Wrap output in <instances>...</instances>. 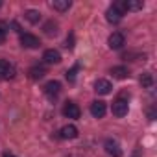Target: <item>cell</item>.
<instances>
[{"label":"cell","instance_id":"obj_1","mask_svg":"<svg viewBox=\"0 0 157 157\" xmlns=\"http://www.w3.org/2000/svg\"><path fill=\"white\" fill-rule=\"evenodd\" d=\"M124 96H126V94H120V96L113 102V107H111L113 115L118 117V118L126 117V115H128V109H129V104H128V100H126Z\"/></svg>","mask_w":157,"mask_h":157},{"label":"cell","instance_id":"obj_2","mask_svg":"<svg viewBox=\"0 0 157 157\" xmlns=\"http://www.w3.org/2000/svg\"><path fill=\"white\" fill-rule=\"evenodd\" d=\"M0 78H2V80H11V78H15V67L10 65V61H6V59H0Z\"/></svg>","mask_w":157,"mask_h":157},{"label":"cell","instance_id":"obj_3","mask_svg":"<svg viewBox=\"0 0 157 157\" xmlns=\"http://www.w3.org/2000/svg\"><path fill=\"white\" fill-rule=\"evenodd\" d=\"M63 115H65L67 118H80L82 111H80V107H78V104L67 102V104L63 105Z\"/></svg>","mask_w":157,"mask_h":157},{"label":"cell","instance_id":"obj_4","mask_svg":"<svg viewBox=\"0 0 157 157\" xmlns=\"http://www.w3.org/2000/svg\"><path fill=\"white\" fill-rule=\"evenodd\" d=\"M124 43H126V39H124V35H122L120 32L111 33V35H109V39H107V44H109V48H111V50H118V48H122V46H124Z\"/></svg>","mask_w":157,"mask_h":157},{"label":"cell","instance_id":"obj_5","mask_svg":"<svg viewBox=\"0 0 157 157\" xmlns=\"http://www.w3.org/2000/svg\"><path fill=\"white\" fill-rule=\"evenodd\" d=\"M21 44L24 48H39L41 46V41H39V37H35L32 33H22L21 35Z\"/></svg>","mask_w":157,"mask_h":157},{"label":"cell","instance_id":"obj_6","mask_svg":"<svg viewBox=\"0 0 157 157\" xmlns=\"http://www.w3.org/2000/svg\"><path fill=\"white\" fill-rule=\"evenodd\" d=\"M118 6L122 11H139V10H142L144 2L142 0H126V2H118Z\"/></svg>","mask_w":157,"mask_h":157},{"label":"cell","instance_id":"obj_7","mask_svg":"<svg viewBox=\"0 0 157 157\" xmlns=\"http://www.w3.org/2000/svg\"><path fill=\"white\" fill-rule=\"evenodd\" d=\"M105 111H107L105 102H102V100H94V102L91 104V115H93L94 118H102V117L105 115Z\"/></svg>","mask_w":157,"mask_h":157},{"label":"cell","instance_id":"obj_8","mask_svg":"<svg viewBox=\"0 0 157 157\" xmlns=\"http://www.w3.org/2000/svg\"><path fill=\"white\" fill-rule=\"evenodd\" d=\"M111 89H113V85H111L109 80H104V78H100V80L94 82V91H96L98 94H109Z\"/></svg>","mask_w":157,"mask_h":157},{"label":"cell","instance_id":"obj_9","mask_svg":"<svg viewBox=\"0 0 157 157\" xmlns=\"http://www.w3.org/2000/svg\"><path fill=\"white\" fill-rule=\"evenodd\" d=\"M122 15H124V13H122V11H120V10L115 6V4H113V6H111L107 11H105V19H107L111 24H117V22H120V21H122Z\"/></svg>","mask_w":157,"mask_h":157},{"label":"cell","instance_id":"obj_10","mask_svg":"<svg viewBox=\"0 0 157 157\" xmlns=\"http://www.w3.org/2000/svg\"><path fill=\"white\" fill-rule=\"evenodd\" d=\"M43 59L46 61V63H61V54L57 52V50H54V48H50V50H44V54H43Z\"/></svg>","mask_w":157,"mask_h":157},{"label":"cell","instance_id":"obj_11","mask_svg":"<svg viewBox=\"0 0 157 157\" xmlns=\"http://www.w3.org/2000/svg\"><path fill=\"white\" fill-rule=\"evenodd\" d=\"M105 151L109 153V155H113V157H122V150H120V146H118V142H115V140H105Z\"/></svg>","mask_w":157,"mask_h":157},{"label":"cell","instance_id":"obj_12","mask_svg":"<svg viewBox=\"0 0 157 157\" xmlns=\"http://www.w3.org/2000/svg\"><path fill=\"white\" fill-rule=\"evenodd\" d=\"M59 133H61L63 139H76V137H78V128H76L74 124H67V126L61 128Z\"/></svg>","mask_w":157,"mask_h":157},{"label":"cell","instance_id":"obj_13","mask_svg":"<svg viewBox=\"0 0 157 157\" xmlns=\"http://www.w3.org/2000/svg\"><path fill=\"white\" fill-rule=\"evenodd\" d=\"M59 91H61V83L56 82V80H52V82H48V83L44 85V93H46L48 96H57Z\"/></svg>","mask_w":157,"mask_h":157},{"label":"cell","instance_id":"obj_14","mask_svg":"<svg viewBox=\"0 0 157 157\" xmlns=\"http://www.w3.org/2000/svg\"><path fill=\"white\" fill-rule=\"evenodd\" d=\"M111 74H113V78H117V80H124V78L129 76V70L126 67H113Z\"/></svg>","mask_w":157,"mask_h":157},{"label":"cell","instance_id":"obj_15","mask_svg":"<svg viewBox=\"0 0 157 157\" xmlns=\"http://www.w3.org/2000/svg\"><path fill=\"white\" fill-rule=\"evenodd\" d=\"M28 74H30L32 80H41V78L46 74V68H44V67H32V68L28 70Z\"/></svg>","mask_w":157,"mask_h":157},{"label":"cell","instance_id":"obj_16","mask_svg":"<svg viewBox=\"0 0 157 157\" xmlns=\"http://www.w3.org/2000/svg\"><path fill=\"white\" fill-rule=\"evenodd\" d=\"M24 19H26L28 22L35 24V22H39V21H41V13H39L37 10H26V13H24Z\"/></svg>","mask_w":157,"mask_h":157},{"label":"cell","instance_id":"obj_17","mask_svg":"<svg viewBox=\"0 0 157 157\" xmlns=\"http://www.w3.org/2000/svg\"><path fill=\"white\" fill-rule=\"evenodd\" d=\"M52 8L57 10V11H67L70 8V0H54L52 2Z\"/></svg>","mask_w":157,"mask_h":157},{"label":"cell","instance_id":"obj_18","mask_svg":"<svg viewBox=\"0 0 157 157\" xmlns=\"http://www.w3.org/2000/svg\"><path fill=\"white\" fill-rule=\"evenodd\" d=\"M140 85L142 87H151L153 85V74L151 72H144V74H140Z\"/></svg>","mask_w":157,"mask_h":157},{"label":"cell","instance_id":"obj_19","mask_svg":"<svg viewBox=\"0 0 157 157\" xmlns=\"http://www.w3.org/2000/svg\"><path fill=\"white\" fill-rule=\"evenodd\" d=\"M44 32H46V35H56L57 33V24L54 21H48L44 24Z\"/></svg>","mask_w":157,"mask_h":157},{"label":"cell","instance_id":"obj_20","mask_svg":"<svg viewBox=\"0 0 157 157\" xmlns=\"http://www.w3.org/2000/svg\"><path fill=\"white\" fill-rule=\"evenodd\" d=\"M76 74H78V65L72 67L70 70H67V80H68V82H74V80H76Z\"/></svg>","mask_w":157,"mask_h":157},{"label":"cell","instance_id":"obj_21","mask_svg":"<svg viewBox=\"0 0 157 157\" xmlns=\"http://www.w3.org/2000/svg\"><path fill=\"white\" fill-rule=\"evenodd\" d=\"M4 41H6V28H4V24H0V44Z\"/></svg>","mask_w":157,"mask_h":157},{"label":"cell","instance_id":"obj_22","mask_svg":"<svg viewBox=\"0 0 157 157\" xmlns=\"http://www.w3.org/2000/svg\"><path fill=\"white\" fill-rule=\"evenodd\" d=\"M67 48H74V33H70L67 37Z\"/></svg>","mask_w":157,"mask_h":157},{"label":"cell","instance_id":"obj_23","mask_svg":"<svg viewBox=\"0 0 157 157\" xmlns=\"http://www.w3.org/2000/svg\"><path fill=\"white\" fill-rule=\"evenodd\" d=\"M2 157H15V155H13L11 151H4V155H2Z\"/></svg>","mask_w":157,"mask_h":157},{"label":"cell","instance_id":"obj_24","mask_svg":"<svg viewBox=\"0 0 157 157\" xmlns=\"http://www.w3.org/2000/svg\"><path fill=\"white\" fill-rule=\"evenodd\" d=\"M0 6H2V2H0Z\"/></svg>","mask_w":157,"mask_h":157}]
</instances>
